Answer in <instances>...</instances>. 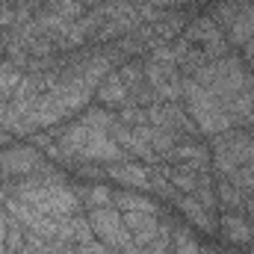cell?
Masks as SVG:
<instances>
[{
  "label": "cell",
  "mask_w": 254,
  "mask_h": 254,
  "mask_svg": "<svg viewBox=\"0 0 254 254\" xmlns=\"http://www.w3.org/2000/svg\"><path fill=\"white\" fill-rule=\"evenodd\" d=\"M89 228L95 234V240H101L104 246H113V249H122L127 254H139L130 231L125 228V219L122 213L110 204V207H101V210H92L89 213Z\"/></svg>",
  "instance_id": "7a4b0ae2"
},
{
  "label": "cell",
  "mask_w": 254,
  "mask_h": 254,
  "mask_svg": "<svg viewBox=\"0 0 254 254\" xmlns=\"http://www.w3.org/2000/svg\"><path fill=\"white\" fill-rule=\"evenodd\" d=\"M15 198H21L33 210H39L45 216H57V219H63V216L74 213L80 207V198L68 190V187L54 184V181H30V184L18 187Z\"/></svg>",
  "instance_id": "6da1fadb"
},
{
  "label": "cell",
  "mask_w": 254,
  "mask_h": 254,
  "mask_svg": "<svg viewBox=\"0 0 254 254\" xmlns=\"http://www.w3.org/2000/svg\"><path fill=\"white\" fill-rule=\"evenodd\" d=\"M42 166V154L36 148H12L0 151V175H33Z\"/></svg>",
  "instance_id": "3957f363"
},
{
  "label": "cell",
  "mask_w": 254,
  "mask_h": 254,
  "mask_svg": "<svg viewBox=\"0 0 254 254\" xmlns=\"http://www.w3.org/2000/svg\"><path fill=\"white\" fill-rule=\"evenodd\" d=\"M98 98H101L107 107H122V104L127 101V83H125V80H119V77L104 80V86H101Z\"/></svg>",
  "instance_id": "8992f818"
},
{
  "label": "cell",
  "mask_w": 254,
  "mask_h": 254,
  "mask_svg": "<svg viewBox=\"0 0 254 254\" xmlns=\"http://www.w3.org/2000/svg\"><path fill=\"white\" fill-rule=\"evenodd\" d=\"M190 39L204 42V45H216V42L222 39V33H219V27H216L210 18H201V21H195L190 27Z\"/></svg>",
  "instance_id": "52a82bcc"
},
{
  "label": "cell",
  "mask_w": 254,
  "mask_h": 254,
  "mask_svg": "<svg viewBox=\"0 0 254 254\" xmlns=\"http://www.w3.org/2000/svg\"><path fill=\"white\" fill-rule=\"evenodd\" d=\"M222 234H225V240H231V243H249V240H252L249 219H246V216H237V213H228L225 222H222Z\"/></svg>",
  "instance_id": "277c9868"
},
{
  "label": "cell",
  "mask_w": 254,
  "mask_h": 254,
  "mask_svg": "<svg viewBox=\"0 0 254 254\" xmlns=\"http://www.w3.org/2000/svg\"><path fill=\"white\" fill-rule=\"evenodd\" d=\"M113 178L127 184V187H136V190H151V172L145 166H122V169H113Z\"/></svg>",
  "instance_id": "5b68a950"
}]
</instances>
